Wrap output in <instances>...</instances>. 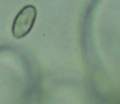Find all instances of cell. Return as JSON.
Here are the masks:
<instances>
[{"label":"cell","mask_w":120,"mask_h":104,"mask_svg":"<svg viewBox=\"0 0 120 104\" xmlns=\"http://www.w3.org/2000/svg\"><path fill=\"white\" fill-rule=\"evenodd\" d=\"M36 9L33 5L24 7L16 16L12 25V35L21 39L28 35L33 27L36 18Z\"/></svg>","instance_id":"6da1fadb"}]
</instances>
